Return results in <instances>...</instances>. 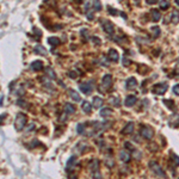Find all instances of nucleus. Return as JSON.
<instances>
[{"label":"nucleus","mask_w":179,"mask_h":179,"mask_svg":"<svg viewBox=\"0 0 179 179\" xmlns=\"http://www.w3.org/2000/svg\"><path fill=\"white\" fill-rule=\"evenodd\" d=\"M137 85V81H136V79L135 78H129V79H127V81H125V86H127V89H134L135 86Z\"/></svg>","instance_id":"obj_17"},{"label":"nucleus","mask_w":179,"mask_h":179,"mask_svg":"<svg viewBox=\"0 0 179 179\" xmlns=\"http://www.w3.org/2000/svg\"><path fill=\"white\" fill-rule=\"evenodd\" d=\"M77 132L78 134H85V123H79L77 125Z\"/></svg>","instance_id":"obj_27"},{"label":"nucleus","mask_w":179,"mask_h":179,"mask_svg":"<svg viewBox=\"0 0 179 179\" xmlns=\"http://www.w3.org/2000/svg\"><path fill=\"white\" fill-rule=\"evenodd\" d=\"M140 134H141V136H142L143 138L150 140V138L154 136V131H153V129H152L150 127H142Z\"/></svg>","instance_id":"obj_5"},{"label":"nucleus","mask_w":179,"mask_h":179,"mask_svg":"<svg viewBox=\"0 0 179 179\" xmlns=\"http://www.w3.org/2000/svg\"><path fill=\"white\" fill-rule=\"evenodd\" d=\"M45 74H47V77H49L50 79H53V80H55L56 79V73L54 72V69L48 67L47 69H45Z\"/></svg>","instance_id":"obj_22"},{"label":"nucleus","mask_w":179,"mask_h":179,"mask_svg":"<svg viewBox=\"0 0 179 179\" xmlns=\"http://www.w3.org/2000/svg\"><path fill=\"white\" fill-rule=\"evenodd\" d=\"M171 159H172V161H173L174 166L178 167V166H179V156L176 155V154H173V153H171Z\"/></svg>","instance_id":"obj_29"},{"label":"nucleus","mask_w":179,"mask_h":179,"mask_svg":"<svg viewBox=\"0 0 179 179\" xmlns=\"http://www.w3.org/2000/svg\"><path fill=\"white\" fill-rule=\"evenodd\" d=\"M69 179H78L75 176H72V177H69Z\"/></svg>","instance_id":"obj_43"},{"label":"nucleus","mask_w":179,"mask_h":179,"mask_svg":"<svg viewBox=\"0 0 179 179\" xmlns=\"http://www.w3.org/2000/svg\"><path fill=\"white\" fill-rule=\"evenodd\" d=\"M108 10H109V12L111 13V15L112 16H116L117 15V13H119L117 10H115V9H112V7H110V6H109V7H108Z\"/></svg>","instance_id":"obj_34"},{"label":"nucleus","mask_w":179,"mask_h":179,"mask_svg":"<svg viewBox=\"0 0 179 179\" xmlns=\"http://www.w3.org/2000/svg\"><path fill=\"white\" fill-rule=\"evenodd\" d=\"M108 55H109V59L111 60V61H114V62H117L119 60V55H118V53L115 49H110L109 53H108Z\"/></svg>","instance_id":"obj_13"},{"label":"nucleus","mask_w":179,"mask_h":179,"mask_svg":"<svg viewBox=\"0 0 179 179\" xmlns=\"http://www.w3.org/2000/svg\"><path fill=\"white\" fill-rule=\"evenodd\" d=\"M48 42L53 45V47H56V45H59L60 43H61L60 38H57V37H49L48 38Z\"/></svg>","instance_id":"obj_24"},{"label":"nucleus","mask_w":179,"mask_h":179,"mask_svg":"<svg viewBox=\"0 0 179 179\" xmlns=\"http://www.w3.org/2000/svg\"><path fill=\"white\" fill-rule=\"evenodd\" d=\"M31 69L35 71V72H38V71H42L43 69V62L39 61V60H36V61H34L31 63Z\"/></svg>","instance_id":"obj_11"},{"label":"nucleus","mask_w":179,"mask_h":179,"mask_svg":"<svg viewBox=\"0 0 179 179\" xmlns=\"http://www.w3.org/2000/svg\"><path fill=\"white\" fill-rule=\"evenodd\" d=\"M149 167H150V170L153 171L158 177L164 178V179L166 178V173H165V171L162 170V167H161L156 161H150V162H149Z\"/></svg>","instance_id":"obj_2"},{"label":"nucleus","mask_w":179,"mask_h":179,"mask_svg":"<svg viewBox=\"0 0 179 179\" xmlns=\"http://www.w3.org/2000/svg\"><path fill=\"white\" fill-rule=\"evenodd\" d=\"M90 171H91V173L99 171V160H97V159H93V160L90 162Z\"/></svg>","instance_id":"obj_14"},{"label":"nucleus","mask_w":179,"mask_h":179,"mask_svg":"<svg viewBox=\"0 0 179 179\" xmlns=\"http://www.w3.org/2000/svg\"><path fill=\"white\" fill-rule=\"evenodd\" d=\"M171 22L173 24H177L179 22V12L174 11L173 13H172V17H171Z\"/></svg>","instance_id":"obj_26"},{"label":"nucleus","mask_w":179,"mask_h":179,"mask_svg":"<svg viewBox=\"0 0 179 179\" xmlns=\"http://www.w3.org/2000/svg\"><path fill=\"white\" fill-rule=\"evenodd\" d=\"M112 114V110L110 108H103L100 110V116L102 117H109Z\"/></svg>","instance_id":"obj_23"},{"label":"nucleus","mask_w":179,"mask_h":179,"mask_svg":"<svg viewBox=\"0 0 179 179\" xmlns=\"http://www.w3.org/2000/svg\"><path fill=\"white\" fill-rule=\"evenodd\" d=\"M174 1H176V4H177V5L179 6V0H174Z\"/></svg>","instance_id":"obj_44"},{"label":"nucleus","mask_w":179,"mask_h":179,"mask_svg":"<svg viewBox=\"0 0 179 179\" xmlns=\"http://www.w3.org/2000/svg\"><path fill=\"white\" fill-rule=\"evenodd\" d=\"M132 131H134V123L129 122L128 124H125V127L122 129L121 132L123 135H129V134H132Z\"/></svg>","instance_id":"obj_10"},{"label":"nucleus","mask_w":179,"mask_h":179,"mask_svg":"<svg viewBox=\"0 0 179 179\" xmlns=\"http://www.w3.org/2000/svg\"><path fill=\"white\" fill-rule=\"evenodd\" d=\"M103 104H104V100L100 97H94L93 100H92V106L96 109H99L100 106H103Z\"/></svg>","instance_id":"obj_15"},{"label":"nucleus","mask_w":179,"mask_h":179,"mask_svg":"<svg viewBox=\"0 0 179 179\" xmlns=\"http://www.w3.org/2000/svg\"><path fill=\"white\" fill-rule=\"evenodd\" d=\"M146 3H147L148 5H154L158 3V0H146Z\"/></svg>","instance_id":"obj_37"},{"label":"nucleus","mask_w":179,"mask_h":179,"mask_svg":"<svg viewBox=\"0 0 179 179\" xmlns=\"http://www.w3.org/2000/svg\"><path fill=\"white\" fill-rule=\"evenodd\" d=\"M80 34L85 37V38H87V30H86V29H84V30H81V32H80Z\"/></svg>","instance_id":"obj_38"},{"label":"nucleus","mask_w":179,"mask_h":179,"mask_svg":"<svg viewBox=\"0 0 179 179\" xmlns=\"http://www.w3.org/2000/svg\"><path fill=\"white\" fill-rule=\"evenodd\" d=\"M92 108H93V106H92L91 103H89L87 100H84L83 104H81V109H83V111L85 112V114H91Z\"/></svg>","instance_id":"obj_16"},{"label":"nucleus","mask_w":179,"mask_h":179,"mask_svg":"<svg viewBox=\"0 0 179 179\" xmlns=\"http://www.w3.org/2000/svg\"><path fill=\"white\" fill-rule=\"evenodd\" d=\"M164 104L167 105L171 110H174L176 109V104H174V102L172 100V99H164Z\"/></svg>","instance_id":"obj_25"},{"label":"nucleus","mask_w":179,"mask_h":179,"mask_svg":"<svg viewBox=\"0 0 179 179\" xmlns=\"http://www.w3.org/2000/svg\"><path fill=\"white\" fill-rule=\"evenodd\" d=\"M136 102H137V98L135 96H128L127 98H125L124 104H125V106L131 108V106H134V105L136 104Z\"/></svg>","instance_id":"obj_9"},{"label":"nucleus","mask_w":179,"mask_h":179,"mask_svg":"<svg viewBox=\"0 0 179 179\" xmlns=\"http://www.w3.org/2000/svg\"><path fill=\"white\" fill-rule=\"evenodd\" d=\"M0 105H1V106L4 105V94L3 93H1V99H0Z\"/></svg>","instance_id":"obj_42"},{"label":"nucleus","mask_w":179,"mask_h":179,"mask_svg":"<svg viewBox=\"0 0 179 179\" xmlns=\"http://www.w3.org/2000/svg\"><path fill=\"white\" fill-rule=\"evenodd\" d=\"M111 84H112V77L110 74H105L102 79V86L104 89H110Z\"/></svg>","instance_id":"obj_8"},{"label":"nucleus","mask_w":179,"mask_h":179,"mask_svg":"<svg viewBox=\"0 0 179 179\" xmlns=\"http://www.w3.org/2000/svg\"><path fill=\"white\" fill-rule=\"evenodd\" d=\"M150 16H152L153 22H158V21H160V18H161V13L159 12L158 10H152L150 11Z\"/></svg>","instance_id":"obj_20"},{"label":"nucleus","mask_w":179,"mask_h":179,"mask_svg":"<svg viewBox=\"0 0 179 179\" xmlns=\"http://www.w3.org/2000/svg\"><path fill=\"white\" fill-rule=\"evenodd\" d=\"M65 112L67 115H73L75 112V108H74V105H72L71 103H66L65 104Z\"/></svg>","instance_id":"obj_18"},{"label":"nucleus","mask_w":179,"mask_h":179,"mask_svg":"<svg viewBox=\"0 0 179 179\" xmlns=\"http://www.w3.org/2000/svg\"><path fill=\"white\" fill-rule=\"evenodd\" d=\"M178 61H179V59H178Z\"/></svg>","instance_id":"obj_45"},{"label":"nucleus","mask_w":179,"mask_h":179,"mask_svg":"<svg viewBox=\"0 0 179 179\" xmlns=\"http://www.w3.org/2000/svg\"><path fill=\"white\" fill-rule=\"evenodd\" d=\"M79 89L84 94L89 96L93 91V81H87V83H80L79 84Z\"/></svg>","instance_id":"obj_3"},{"label":"nucleus","mask_w":179,"mask_h":179,"mask_svg":"<svg viewBox=\"0 0 179 179\" xmlns=\"http://www.w3.org/2000/svg\"><path fill=\"white\" fill-rule=\"evenodd\" d=\"M167 89H168L167 83H160V84H156V85L153 86V93L161 96V94H164L165 92L167 91Z\"/></svg>","instance_id":"obj_4"},{"label":"nucleus","mask_w":179,"mask_h":179,"mask_svg":"<svg viewBox=\"0 0 179 179\" xmlns=\"http://www.w3.org/2000/svg\"><path fill=\"white\" fill-rule=\"evenodd\" d=\"M24 92H25V91H24L23 89H19V91H16V94H17V96H21V94H24Z\"/></svg>","instance_id":"obj_39"},{"label":"nucleus","mask_w":179,"mask_h":179,"mask_svg":"<svg viewBox=\"0 0 179 179\" xmlns=\"http://www.w3.org/2000/svg\"><path fill=\"white\" fill-rule=\"evenodd\" d=\"M114 104L116 105V106H119V105H121V102H119V100H118V98H116V100L114 102Z\"/></svg>","instance_id":"obj_41"},{"label":"nucleus","mask_w":179,"mask_h":179,"mask_svg":"<svg viewBox=\"0 0 179 179\" xmlns=\"http://www.w3.org/2000/svg\"><path fill=\"white\" fill-rule=\"evenodd\" d=\"M123 61H122V65L123 66H125V67H128V66L130 65V60H128V57L127 56H123Z\"/></svg>","instance_id":"obj_33"},{"label":"nucleus","mask_w":179,"mask_h":179,"mask_svg":"<svg viewBox=\"0 0 179 179\" xmlns=\"http://www.w3.org/2000/svg\"><path fill=\"white\" fill-rule=\"evenodd\" d=\"M91 41H93V43L97 44V45H100L102 44V39L99 38V37H97V36H92L91 37Z\"/></svg>","instance_id":"obj_32"},{"label":"nucleus","mask_w":179,"mask_h":179,"mask_svg":"<svg viewBox=\"0 0 179 179\" xmlns=\"http://www.w3.org/2000/svg\"><path fill=\"white\" fill-rule=\"evenodd\" d=\"M121 1H122V0H121Z\"/></svg>","instance_id":"obj_46"},{"label":"nucleus","mask_w":179,"mask_h":179,"mask_svg":"<svg viewBox=\"0 0 179 179\" xmlns=\"http://www.w3.org/2000/svg\"><path fill=\"white\" fill-rule=\"evenodd\" d=\"M170 7V1L168 0H161L160 1V9L161 10H167Z\"/></svg>","instance_id":"obj_28"},{"label":"nucleus","mask_w":179,"mask_h":179,"mask_svg":"<svg viewBox=\"0 0 179 179\" xmlns=\"http://www.w3.org/2000/svg\"><path fill=\"white\" fill-rule=\"evenodd\" d=\"M34 51L36 53V54H38V55H45V54H47L45 48L43 47V45H41V44H37L36 47L34 48Z\"/></svg>","instance_id":"obj_21"},{"label":"nucleus","mask_w":179,"mask_h":179,"mask_svg":"<svg viewBox=\"0 0 179 179\" xmlns=\"http://www.w3.org/2000/svg\"><path fill=\"white\" fill-rule=\"evenodd\" d=\"M93 7H94V10L96 11H100L102 10V4H100V1L99 0H93Z\"/></svg>","instance_id":"obj_30"},{"label":"nucleus","mask_w":179,"mask_h":179,"mask_svg":"<svg viewBox=\"0 0 179 179\" xmlns=\"http://www.w3.org/2000/svg\"><path fill=\"white\" fill-rule=\"evenodd\" d=\"M102 28H103V30L106 32L108 35H114V30H115V26H114V24H112L111 22H109V21H103V23H102Z\"/></svg>","instance_id":"obj_6"},{"label":"nucleus","mask_w":179,"mask_h":179,"mask_svg":"<svg viewBox=\"0 0 179 179\" xmlns=\"http://www.w3.org/2000/svg\"><path fill=\"white\" fill-rule=\"evenodd\" d=\"M25 124H26V116L23 114V112H19L16 116V119H15V128L21 131L25 128Z\"/></svg>","instance_id":"obj_1"},{"label":"nucleus","mask_w":179,"mask_h":179,"mask_svg":"<svg viewBox=\"0 0 179 179\" xmlns=\"http://www.w3.org/2000/svg\"><path fill=\"white\" fill-rule=\"evenodd\" d=\"M130 158H131V155H130L129 152H127V150H121V152H119V159H121L123 162H129Z\"/></svg>","instance_id":"obj_12"},{"label":"nucleus","mask_w":179,"mask_h":179,"mask_svg":"<svg viewBox=\"0 0 179 179\" xmlns=\"http://www.w3.org/2000/svg\"><path fill=\"white\" fill-rule=\"evenodd\" d=\"M68 94H69V97L74 102H80L81 100V98H80V96H79V93H78L77 91H74V90H68Z\"/></svg>","instance_id":"obj_19"},{"label":"nucleus","mask_w":179,"mask_h":179,"mask_svg":"<svg viewBox=\"0 0 179 179\" xmlns=\"http://www.w3.org/2000/svg\"><path fill=\"white\" fill-rule=\"evenodd\" d=\"M34 128H35V124H34V123H30V124H29V128H28V131H31Z\"/></svg>","instance_id":"obj_40"},{"label":"nucleus","mask_w":179,"mask_h":179,"mask_svg":"<svg viewBox=\"0 0 179 179\" xmlns=\"http://www.w3.org/2000/svg\"><path fill=\"white\" fill-rule=\"evenodd\" d=\"M152 31H153L154 37L160 36V28H159V26H153V28H152Z\"/></svg>","instance_id":"obj_31"},{"label":"nucleus","mask_w":179,"mask_h":179,"mask_svg":"<svg viewBox=\"0 0 179 179\" xmlns=\"http://www.w3.org/2000/svg\"><path fill=\"white\" fill-rule=\"evenodd\" d=\"M68 77L69 78H73V79H75L77 77H78V74L74 72V71H72V72H68Z\"/></svg>","instance_id":"obj_35"},{"label":"nucleus","mask_w":179,"mask_h":179,"mask_svg":"<svg viewBox=\"0 0 179 179\" xmlns=\"http://www.w3.org/2000/svg\"><path fill=\"white\" fill-rule=\"evenodd\" d=\"M173 92H174V94L179 96V85H174L173 86Z\"/></svg>","instance_id":"obj_36"},{"label":"nucleus","mask_w":179,"mask_h":179,"mask_svg":"<svg viewBox=\"0 0 179 179\" xmlns=\"http://www.w3.org/2000/svg\"><path fill=\"white\" fill-rule=\"evenodd\" d=\"M75 165H77V156L73 155V156H71L68 159L67 164H66V171H67V172L73 171V168L75 167Z\"/></svg>","instance_id":"obj_7"}]
</instances>
